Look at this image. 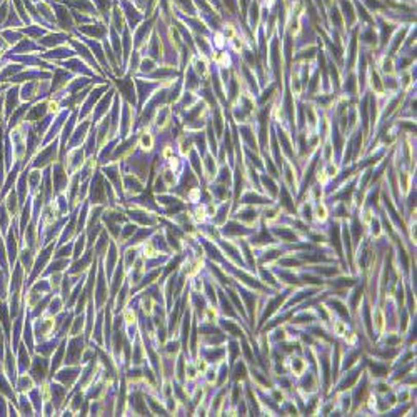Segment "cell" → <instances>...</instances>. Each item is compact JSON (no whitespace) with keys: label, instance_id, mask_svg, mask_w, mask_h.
Here are the masks:
<instances>
[{"label":"cell","instance_id":"obj_1","mask_svg":"<svg viewBox=\"0 0 417 417\" xmlns=\"http://www.w3.org/2000/svg\"><path fill=\"white\" fill-rule=\"evenodd\" d=\"M337 235H339V231H337V227H334V229H332V239H334L332 242H334V244H335V249H337V252H339V255H340L342 249H340V244H339V237H337Z\"/></svg>","mask_w":417,"mask_h":417},{"label":"cell","instance_id":"obj_2","mask_svg":"<svg viewBox=\"0 0 417 417\" xmlns=\"http://www.w3.org/2000/svg\"><path fill=\"white\" fill-rule=\"evenodd\" d=\"M244 375H245V367L239 364L235 367V379H244Z\"/></svg>","mask_w":417,"mask_h":417},{"label":"cell","instance_id":"obj_3","mask_svg":"<svg viewBox=\"0 0 417 417\" xmlns=\"http://www.w3.org/2000/svg\"><path fill=\"white\" fill-rule=\"evenodd\" d=\"M282 196H284V200H282V204H284L289 211H294V205L291 204V197L287 196V192H282Z\"/></svg>","mask_w":417,"mask_h":417},{"label":"cell","instance_id":"obj_4","mask_svg":"<svg viewBox=\"0 0 417 417\" xmlns=\"http://www.w3.org/2000/svg\"><path fill=\"white\" fill-rule=\"evenodd\" d=\"M222 307H224V311H225L227 314H231V315L234 314V312H232V309H231V304H229V302L225 300L224 295H222Z\"/></svg>","mask_w":417,"mask_h":417},{"label":"cell","instance_id":"obj_5","mask_svg":"<svg viewBox=\"0 0 417 417\" xmlns=\"http://www.w3.org/2000/svg\"><path fill=\"white\" fill-rule=\"evenodd\" d=\"M372 371L377 372L375 375H384V374H387V369H384V367H379V366H372Z\"/></svg>","mask_w":417,"mask_h":417},{"label":"cell","instance_id":"obj_6","mask_svg":"<svg viewBox=\"0 0 417 417\" xmlns=\"http://www.w3.org/2000/svg\"><path fill=\"white\" fill-rule=\"evenodd\" d=\"M231 297L234 299V302H235V304H237V309H239V311H240L242 314H244V309H242V304H240V302H239V299H237V295H235V292H231Z\"/></svg>","mask_w":417,"mask_h":417},{"label":"cell","instance_id":"obj_7","mask_svg":"<svg viewBox=\"0 0 417 417\" xmlns=\"http://www.w3.org/2000/svg\"><path fill=\"white\" fill-rule=\"evenodd\" d=\"M207 249H208V252H211V257H214V259H220L219 255H217V251H215V249H212L208 244H207Z\"/></svg>","mask_w":417,"mask_h":417}]
</instances>
